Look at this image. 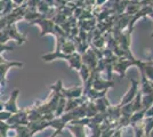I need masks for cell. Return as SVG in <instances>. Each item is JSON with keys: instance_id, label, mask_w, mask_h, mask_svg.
Listing matches in <instances>:
<instances>
[{"instance_id": "1", "label": "cell", "mask_w": 153, "mask_h": 137, "mask_svg": "<svg viewBox=\"0 0 153 137\" xmlns=\"http://www.w3.org/2000/svg\"><path fill=\"white\" fill-rule=\"evenodd\" d=\"M137 64V59H129L126 57H119V59L114 61L112 63V71L118 72L121 77L126 74V71L128 67L131 65H136Z\"/></svg>"}, {"instance_id": "2", "label": "cell", "mask_w": 153, "mask_h": 137, "mask_svg": "<svg viewBox=\"0 0 153 137\" xmlns=\"http://www.w3.org/2000/svg\"><path fill=\"white\" fill-rule=\"evenodd\" d=\"M31 24H38L41 27V33H40V37H44L47 33H51L54 34L55 32V27L56 24L53 22V20H47V19H39V20L32 21L30 22Z\"/></svg>"}, {"instance_id": "3", "label": "cell", "mask_w": 153, "mask_h": 137, "mask_svg": "<svg viewBox=\"0 0 153 137\" xmlns=\"http://www.w3.org/2000/svg\"><path fill=\"white\" fill-rule=\"evenodd\" d=\"M130 81H131V86H130V88H129V90L126 93V95L123 96L122 98V101L120 102V106H123V105L126 104H129L130 102H133L134 101V98L136 97V95H137V93H138V81L137 80H135V79H130Z\"/></svg>"}, {"instance_id": "4", "label": "cell", "mask_w": 153, "mask_h": 137, "mask_svg": "<svg viewBox=\"0 0 153 137\" xmlns=\"http://www.w3.org/2000/svg\"><path fill=\"white\" fill-rule=\"evenodd\" d=\"M24 65V63L22 62H8L6 61L5 63H1L0 64V84L4 87L6 84V74L9 69L12 67H22Z\"/></svg>"}, {"instance_id": "5", "label": "cell", "mask_w": 153, "mask_h": 137, "mask_svg": "<svg viewBox=\"0 0 153 137\" xmlns=\"http://www.w3.org/2000/svg\"><path fill=\"white\" fill-rule=\"evenodd\" d=\"M6 27H7V30H8L9 38H10V39L15 40L19 45L24 44V41L26 40V37L24 36V34H22L21 32L17 31V29H16V23H12V24L7 25Z\"/></svg>"}, {"instance_id": "6", "label": "cell", "mask_w": 153, "mask_h": 137, "mask_svg": "<svg viewBox=\"0 0 153 137\" xmlns=\"http://www.w3.org/2000/svg\"><path fill=\"white\" fill-rule=\"evenodd\" d=\"M19 89H15V90L10 94V97L9 99L7 101L5 105H4V110L7 112H10L12 114L14 113H17L19 111V109H17V106H16V99H17V95H19Z\"/></svg>"}, {"instance_id": "7", "label": "cell", "mask_w": 153, "mask_h": 137, "mask_svg": "<svg viewBox=\"0 0 153 137\" xmlns=\"http://www.w3.org/2000/svg\"><path fill=\"white\" fill-rule=\"evenodd\" d=\"M59 52L63 53V54H66V55H70V54L76 53V46L73 44V40H71V39L66 40L63 45L61 46Z\"/></svg>"}, {"instance_id": "8", "label": "cell", "mask_w": 153, "mask_h": 137, "mask_svg": "<svg viewBox=\"0 0 153 137\" xmlns=\"http://www.w3.org/2000/svg\"><path fill=\"white\" fill-rule=\"evenodd\" d=\"M8 40H10L9 33H8L7 27H4L2 30H0V44H7Z\"/></svg>"}, {"instance_id": "9", "label": "cell", "mask_w": 153, "mask_h": 137, "mask_svg": "<svg viewBox=\"0 0 153 137\" xmlns=\"http://www.w3.org/2000/svg\"><path fill=\"white\" fill-rule=\"evenodd\" d=\"M13 46L7 45V44H0V55H1V53L6 52V50H13Z\"/></svg>"}, {"instance_id": "10", "label": "cell", "mask_w": 153, "mask_h": 137, "mask_svg": "<svg viewBox=\"0 0 153 137\" xmlns=\"http://www.w3.org/2000/svg\"><path fill=\"white\" fill-rule=\"evenodd\" d=\"M108 0H95V6H103Z\"/></svg>"}, {"instance_id": "11", "label": "cell", "mask_w": 153, "mask_h": 137, "mask_svg": "<svg viewBox=\"0 0 153 137\" xmlns=\"http://www.w3.org/2000/svg\"><path fill=\"white\" fill-rule=\"evenodd\" d=\"M12 1H13L16 6H21V5H22V4H23L25 0H12Z\"/></svg>"}, {"instance_id": "12", "label": "cell", "mask_w": 153, "mask_h": 137, "mask_svg": "<svg viewBox=\"0 0 153 137\" xmlns=\"http://www.w3.org/2000/svg\"><path fill=\"white\" fill-rule=\"evenodd\" d=\"M5 62H6V59H5L2 56H1V55H0V64H1V63H5Z\"/></svg>"}]
</instances>
